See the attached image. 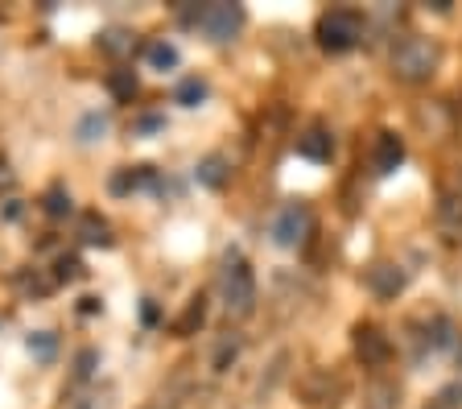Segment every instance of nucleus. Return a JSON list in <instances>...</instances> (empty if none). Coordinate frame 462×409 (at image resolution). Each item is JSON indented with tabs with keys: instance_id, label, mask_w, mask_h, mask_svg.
<instances>
[{
	"instance_id": "9",
	"label": "nucleus",
	"mask_w": 462,
	"mask_h": 409,
	"mask_svg": "<svg viewBox=\"0 0 462 409\" xmlns=\"http://www.w3.org/2000/svg\"><path fill=\"white\" fill-rule=\"evenodd\" d=\"M297 153L309 157V161H331L334 153V141L326 129H309L306 137H297Z\"/></svg>"
},
{
	"instance_id": "3",
	"label": "nucleus",
	"mask_w": 462,
	"mask_h": 409,
	"mask_svg": "<svg viewBox=\"0 0 462 409\" xmlns=\"http://www.w3.org/2000/svg\"><path fill=\"white\" fill-rule=\"evenodd\" d=\"M359 37H364V25L351 9H331L322 12L318 21V46L331 50V54H347V50L359 46Z\"/></svg>"
},
{
	"instance_id": "18",
	"label": "nucleus",
	"mask_w": 462,
	"mask_h": 409,
	"mask_svg": "<svg viewBox=\"0 0 462 409\" xmlns=\"http://www.w3.org/2000/svg\"><path fill=\"white\" fill-rule=\"evenodd\" d=\"M99 46H104L107 54H129V50H132V37L124 34V29H107V34L99 37Z\"/></svg>"
},
{
	"instance_id": "21",
	"label": "nucleus",
	"mask_w": 462,
	"mask_h": 409,
	"mask_svg": "<svg viewBox=\"0 0 462 409\" xmlns=\"http://www.w3.org/2000/svg\"><path fill=\"white\" fill-rule=\"evenodd\" d=\"M438 216H442V224H462V203L458 199H446Z\"/></svg>"
},
{
	"instance_id": "8",
	"label": "nucleus",
	"mask_w": 462,
	"mask_h": 409,
	"mask_svg": "<svg viewBox=\"0 0 462 409\" xmlns=\"http://www.w3.org/2000/svg\"><path fill=\"white\" fill-rule=\"evenodd\" d=\"M368 286L376 289L380 298H396L404 289V273L396 265H372L368 269Z\"/></svg>"
},
{
	"instance_id": "14",
	"label": "nucleus",
	"mask_w": 462,
	"mask_h": 409,
	"mask_svg": "<svg viewBox=\"0 0 462 409\" xmlns=\"http://www.w3.org/2000/svg\"><path fill=\"white\" fill-rule=\"evenodd\" d=\"M174 99L186 104V108H199L202 99H207V83H202V79H182L178 91H174Z\"/></svg>"
},
{
	"instance_id": "20",
	"label": "nucleus",
	"mask_w": 462,
	"mask_h": 409,
	"mask_svg": "<svg viewBox=\"0 0 462 409\" xmlns=\"http://www.w3.org/2000/svg\"><path fill=\"white\" fill-rule=\"evenodd\" d=\"M434 348H454V323L450 319H438V323H434Z\"/></svg>"
},
{
	"instance_id": "12",
	"label": "nucleus",
	"mask_w": 462,
	"mask_h": 409,
	"mask_svg": "<svg viewBox=\"0 0 462 409\" xmlns=\"http://www.w3.org/2000/svg\"><path fill=\"white\" fill-rule=\"evenodd\" d=\"M137 87H141V83H137V75H132V71H112V75H107V91H112L120 104H129V99L137 96Z\"/></svg>"
},
{
	"instance_id": "19",
	"label": "nucleus",
	"mask_w": 462,
	"mask_h": 409,
	"mask_svg": "<svg viewBox=\"0 0 462 409\" xmlns=\"http://www.w3.org/2000/svg\"><path fill=\"white\" fill-rule=\"evenodd\" d=\"M46 211L50 216H67V211H71V194L62 191V186H50L46 191Z\"/></svg>"
},
{
	"instance_id": "4",
	"label": "nucleus",
	"mask_w": 462,
	"mask_h": 409,
	"mask_svg": "<svg viewBox=\"0 0 462 409\" xmlns=\"http://www.w3.org/2000/svg\"><path fill=\"white\" fill-rule=\"evenodd\" d=\"M211 42H231L244 25V9L239 4H202L199 21H194Z\"/></svg>"
},
{
	"instance_id": "1",
	"label": "nucleus",
	"mask_w": 462,
	"mask_h": 409,
	"mask_svg": "<svg viewBox=\"0 0 462 409\" xmlns=\"http://www.w3.org/2000/svg\"><path fill=\"white\" fill-rule=\"evenodd\" d=\"M219 294H223L227 314H236V319H248L256 311V277L239 253H227L223 269H219Z\"/></svg>"
},
{
	"instance_id": "15",
	"label": "nucleus",
	"mask_w": 462,
	"mask_h": 409,
	"mask_svg": "<svg viewBox=\"0 0 462 409\" xmlns=\"http://www.w3.org/2000/svg\"><path fill=\"white\" fill-rule=\"evenodd\" d=\"M79 236H83L87 244H99V248H104V244H112V236H107V224L99 216H83V224H79Z\"/></svg>"
},
{
	"instance_id": "17",
	"label": "nucleus",
	"mask_w": 462,
	"mask_h": 409,
	"mask_svg": "<svg viewBox=\"0 0 462 409\" xmlns=\"http://www.w3.org/2000/svg\"><path fill=\"white\" fill-rule=\"evenodd\" d=\"M104 133H107V116H99V112H91V116L79 121V141H99Z\"/></svg>"
},
{
	"instance_id": "5",
	"label": "nucleus",
	"mask_w": 462,
	"mask_h": 409,
	"mask_svg": "<svg viewBox=\"0 0 462 409\" xmlns=\"http://www.w3.org/2000/svg\"><path fill=\"white\" fill-rule=\"evenodd\" d=\"M306 232H309V207L306 203H285L281 211H277L269 236H273V244H281V248H297V244L306 240Z\"/></svg>"
},
{
	"instance_id": "2",
	"label": "nucleus",
	"mask_w": 462,
	"mask_h": 409,
	"mask_svg": "<svg viewBox=\"0 0 462 409\" xmlns=\"http://www.w3.org/2000/svg\"><path fill=\"white\" fill-rule=\"evenodd\" d=\"M434 67H438V46L429 37H404L392 50V71L404 83H426L429 75H434Z\"/></svg>"
},
{
	"instance_id": "11",
	"label": "nucleus",
	"mask_w": 462,
	"mask_h": 409,
	"mask_svg": "<svg viewBox=\"0 0 462 409\" xmlns=\"http://www.w3.org/2000/svg\"><path fill=\"white\" fill-rule=\"evenodd\" d=\"M145 59H149L153 71H174V67H178V46H169V42H149Z\"/></svg>"
},
{
	"instance_id": "13",
	"label": "nucleus",
	"mask_w": 462,
	"mask_h": 409,
	"mask_svg": "<svg viewBox=\"0 0 462 409\" xmlns=\"http://www.w3.org/2000/svg\"><path fill=\"white\" fill-rule=\"evenodd\" d=\"M199 182H202V186H211V191H215V186H223V182H227V157H219V153L207 157V161L199 166Z\"/></svg>"
},
{
	"instance_id": "22",
	"label": "nucleus",
	"mask_w": 462,
	"mask_h": 409,
	"mask_svg": "<svg viewBox=\"0 0 462 409\" xmlns=\"http://www.w3.org/2000/svg\"><path fill=\"white\" fill-rule=\"evenodd\" d=\"M79 261H74V256H62L59 261V281H74V277H79Z\"/></svg>"
},
{
	"instance_id": "23",
	"label": "nucleus",
	"mask_w": 462,
	"mask_h": 409,
	"mask_svg": "<svg viewBox=\"0 0 462 409\" xmlns=\"http://www.w3.org/2000/svg\"><path fill=\"white\" fill-rule=\"evenodd\" d=\"M236 339H231V343H223V348H219V360H215V368H227V360H236Z\"/></svg>"
},
{
	"instance_id": "25",
	"label": "nucleus",
	"mask_w": 462,
	"mask_h": 409,
	"mask_svg": "<svg viewBox=\"0 0 462 409\" xmlns=\"http://www.w3.org/2000/svg\"><path fill=\"white\" fill-rule=\"evenodd\" d=\"M91 364H95V351H83V356H79V368H74V376H79V381H83V376H91Z\"/></svg>"
},
{
	"instance_id": "24",
	"label": "nucleus",
	"mask_w": 462,
	"mask_h": 409,
	"mask_svg": "<svg viewBox=\"0 0 462 409\" xmlns=\"http://www.w3.org/2000/svg\"><path fill=\"white\" fill-rule=\"evenodd\" d=\"M161 116H141V121H137V133H157V129H161Z\"/></svg>"
},
{
	"instance_id": "7",
	"label": "nucleus",
	"mask_w": 462,
	"mask_h": 409,
	"mask_svg": "<svg viewBox=\"0 0 462 409\" xmlns=\"http://www.w3.org/2000/svg\"><path fill=\"white\" fill-rule=\"evenodd\" d=\"M401 161H404V141L396 133H380L376 137V153H372V166H376V174H392Z\"/></svg>"
},
{
	"instance_id": "6",
	"label": "nucleus",
	"mask_w": 462,
	"mask_h": 409,
	"mask_svg": "<svg viewBox=\"0 0 462 409\" xmlns=\"http://www.w3.org/2000/svg\"><path fill=\"white\" fill-rule=\"evenodd\" d=\"M356 351L364 356V364H384L392 356V343L384 331H376V326H359L356 331Z\"/></svg>"
},
{
	"instance_id": "16",
	"label": "nucleus",
	"mask_w": 462,
	"mask_h": 409,
	"mask_svg": "<svg viewBox=\"0 0 462 409\" xmlns=\"http://www.w3.org/2000/svg\"><path fill=\"white\" fill-rule=\"evenodd\" d=\"M29 351H34L42 364L54 360V351H59V339L50 335V331H37V335H29Z\"/></svg>"
},
{
	"instance_id": "10",
	"label": "nucleus",
	"mask_w": 462,
	"mask_h": 409,
	"mask_svg": "<svg viewBox=\"0 0 462 409\" xmlns=\"http://www.w3.org/2000/svg\"><path fill=\"white\" fill-rule=\"evenodd\" d=\"M202 319H207V298H190V306H186V314H182L178 323H174V335H194L202 326Z\"/></svg>"
}]
</instances>
